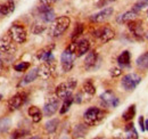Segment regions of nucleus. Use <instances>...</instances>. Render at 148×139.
Here are the masks:
<instances>
[{
	"label": "nucleus",
	"mask_w": 148,
	"mask_h": 139,
	"mask_svg": "<svg viewBox=\"0 0 148 139\" xmlns=\"http://www.w3.org/2000/svg\"><path fill=\"white\" fill-rule=\"evenodd\" d=\"M1 98H2V96H1V95H0V100H1Z\"/></svg>",
	"instance_id": "nucleus-45"
},
{
	"label": "nucleus",
	"mask_w": 148,
	"mask_h": 139,
	"mask_svg": "<svg viewBox=\"0 0 148 139\" xmlns=\"http://www.w3.org/2000/svg\"><path fill=\"white\" fill-rule=\"evenodd\" d=\"M38 76H39V69L36 67V69L31 70V71L23 78V80H22V82H21V86H25V85H29V83L33 82Z\"/></svg>",
	"instance_id": "nucleus-20"
},
{
	"label": "nucleus",
	"mask_w": 148,
	"mask_h": 139,
	"mask_svg": "<svg viewBox=\"0 0 148 139\" xmlns=\"http://www.w3.org/2000/svg\"><path fill=\"white\" fill-rule=\"evenodd\" d=\"M138 16V12L136 10H129V12H125L123 14H121L120 16H117L116 18V22L120 23V24H124V23H129L131 21L136 19V17Z\"/></svg>",
	"instance_id": "nucleus-16"
},
{
	"label": "nucleus",
	"mask_w": 148,
	"mask_h": 139,
	"mask_svg": "<svg viewBox=\"0 0 148 139\" xmlns=\"http://www.w3.org/2000/svg\"><path fill=\"white\" fill-rule=\"evenodd\" d=\"M130 61H131V55H130V52L128 50H124L117 57V62L121 65H129Z\"/></svg>",
	"instance_id": "nucleus-28"
},
{
	"label": "nucleus",
	"mask_w": 148,
	"mask_h": 139,
	"mask_svg": "<svg viewBox=\"0 0 148 139\" xmlns=\"http://www.w3.org/2000/svg\"><path fill=\"white\" fill-rule=\"evenodd\" d=\"M58 125H59V120L58 119H51V120H49V121L46 123V125H45V129H46V131L48 132V133H55L56 130L58 129Z\"/></svg>",
	"instance_id": "nucleus-23"
},
{
	"label": "nucleus",
	"mask_w": 148,
	"mask_h": 139,
	"mask_svg": "<svg viewBox=\"0 0 148 139\" xmlns=\"http://www.w3.org/2000/svg\"><path fill=\"white\" fill-rule=\"evenodd\" d=\"M134 115H136V105H130L129 108L122 114V119L124 120V121H131V120H133V118H134Z\"/></svg>",
	"instance_id": "nucleus-25"
},
{
	"label": "nucleus",
	"mask_w": 148,
	"mask_h": 139,
	"mask_svg": "<svg viewBox=\"0 0 148 139\" xmlns=\"http://www.w3.org/2000/svg\"><path fill=\"white\" fill-rule=\"evenodd\" d=\"M104 115H105L104 111L99 109L98 107H90L84 112L83 120L87 125H96L104 119Z\"/></svg>",
	"instance_id": "nucleus-3"
},
{
	"label": "nucleus",
	"mask_w": 148,
	"mask_h": 139,
	"mask_svg": "<svg viewBox=\"0 0 148 139\" xmlns=\"http://www.w3.org/2000/svg\"><path fill=\"white\" fill-rule=\"evenodd\" d=\"M41 5H45V6H51L53 2H55L56 0H39Z\"/></svg>",
	"instance_id": "nucleus-40"
},
{
	"label": "nucleus",
	"mask_w": 148,
	"mask_h": 139,
	"mask_svg": "<svg viewBox=\"0 0 148 139\" xmlns=\"http://www.w3.org/2000/svg\"><path fill=\"white\" fill-rule=\"evenodd\" d=\"M87 132H88L87 124H77L75 125L73 130V137L74 138H83L86 137Z\"/></svg>",
	"instance_id": "nucleus-22"
},
{
	"label": "nucleus",
	"mask_w": 148,
	"mask_h": 139,
	"mask_svg": "<svg viewBox=\"0 0 148 139\" xmlns=\"http://www.w3.org/2000/svg\"><path fill=\"white\" fill-rule=\"evenodd\" d=\"M12 125V122L8 118H3V119H0V133H5L9 130Z\"/></svg>",
	"instance_id": "nucleus-29"
},
{
	"label": "nucleus",
	"mask_w": 148,
	"mask_h": 139,
	"mask_svg": "<svg viewBox=\"0 0 148 139\" xmlns=\"http://www.w3.org/2000/svg\"><path fill=\"white\" fill-rule=\"evenodd\" d=\"M0 66H1V56H0Z\"/></svg>",
	"instance_id": "nucleus-43"
},
{
	"label": "nucleus",
	"mask_w": 148,
	"mask_h": 139,
	"mask_svg": "<svg viewBox=\"0 0 148 139\" xmlns=\"http://www.w3.org/2000/svg\"><path fill=\"white\" fill-rule=\"evenodd\" d=\"M56 1H57V0H56Z\"/></svg>",
	"instance_id": "nucleus-46"
},
{
	"label": "nucleus",
	"mask_w": 148,
	"mask_h": 139,
	"mask_svg": "<svg viewBox=\"0 0 148 139\" xmlns=\"http://www.w3.org/2000/svg\"><path fill=\"white\" fill-rule=\"evenodd\" d=\"M27 113H29V115L31 116L32 121L34 122V123H39V122L42 120V112L40 111V108L37 107V106H31V107H29Z\"/></svg>",
	"instance_id": "nucleus-19"
},
{
	"label": "nucleus",
	"mask_w": 148,
	"mask_h": 139,
	"mask_svg": "<svg viewBox=\"0 0 148 139\" xmlns=\"http://www.w3.org/2000/svg\"><path fill=\"white\" fill-rule=\"evenodd\" d=\"M81 97H82L81 94H77V95L75 96V98H74V102H75V103H81V100H82Z\"/></svg>",
	"instance_id": "nucleus-41"
},
{
	"label": "nucleus",
	"mask_w": 148,
	"mask_h": 139,
	"mask_svg": "<svg viewBox=\"0 0 148 139\" xmlns=\"http://www.w3.org/2000/svg\"><path fill=\"white\" fill-rule=\"evenodd\" d=\"M146 7H148V0H139L138 2H136L134 5H133V10H136V12H140V10H143V9H145Z\"/></svg>",
	"instance_id": "nucleus-33"
},
{
	"label": "nucleus",
	"mask_w": 148,
	"mask_h": 139,
	"mask_svg": "<svg viewBox=\"0 0 148 139\" xmlns=\"http://www.w3.org/2000/svg\"><path fill=\"white\" fill-rule=\"evenodd\" d=\"M13 38L7 32L5 35L0 38V52H10L15 50L14 43H13Z\"/></svg>",
	"instance_id": "nucleus-9"
},
{
	"label": "nucleus",
	"mask_w": 148,
	"mask_h": 139,
	"mask_svg": "<svg viewBox=\"0 0 148 139\" xmlns=\"http://www.w3.org/2000/svg\"><path fill=\"white\" fill-rule=\"evenodd\" d=\"M136 65L138 66V69L148 71V52H144L143 55H140L137 61H136Z\"/></svg>",
	"instance_id": "nucleus-21"
},
{
	"label": "nucleus",
	"mask_w": 148,
	"mask_h": 139,
	"mask_svg": "<svg viewBox=\"0 0 148 139\" xmlns=\"http://www.w3.org/2000/svg\"><path fill=\"white\" fill-rule=\"evenodd\" d=\"M26 102V94L24 92H18L16 95H14L9 100H8V106L12 111L18 109L22 105Z\"/></svg>",
	"instance_id": "nucleus-11"
},
{
	"label": "nucleus",
	"mask_w": 148,
	"mask_h": 139,
	"mask_svg": "<svg viewBox=\"0 0 148 139\" xmlns=\"http://www.w3.org/2000/svg\"><path fill=\"white\" fill-rule=\"evenodd\" d=\"M146 38H147V39H148V32H147V33H146Z\"/></svg>",
	"instance_id": "nucleus-44"
},
{
	"label": "nucleus",
	"mask_w": 148,
	"mask_h": 139,
	"mask_svg": "<svg viewBox=\"0 0 148 139\" xmlns=\"http://www.w3.org/2000/svg\"><path fill=\"white\" fill-rule=\"evenodd\" d=\"M15 9V3L13 0H7L5 3L0 5V16H7L12 14Z\"/></svg>",
	"instance_id": "nucleus-18"
},
{
	"label": "nucleus",
	"mask_w": 148,
	"mask_h": 139,
	"mask_svg": "<svg viewBox=\"0 0 148 139\" xmlns=\"http://www.w3.org/2000/svg\"><path fill=\"white\" fill-rule=\"evenodd\" d=\"M71 24V19L69 16H60V17L56 18L50 28V35L57 38L63 34L70 26Z\"/></svg>",
	"instance_id": "nucleus-2"
},
{
	"label": "nucleus",
	"mask_w": 148,
	"mask_h": 139,
	"mask_svg": "<svg viewBox=\"0 0 148 139\" xmlns=\"http://www.w3.org/2000/svg\"><path fill=\"white\" fill-rule=\"evenodd\" d=\"M45 29H46V26H45V25L34 24V26H33L32 31H33V33H34V34H39V33H41L42 31H45Z\"/></svg>",
	"instance_id": "nucleus-38"
},
{
	"label": "nucleus",
	"mask_w": 148,
	"mask_h": 139,
	"mask_svg": "<svg viewBox=\"0 0 148 139\" xmlns=\"http://www.w3.org/2000/svg\"><path fill=\"white\" fill-rule=\"evenodd\" d=\"M125 132H127V138H134V139H138V133L133 127L132 123H129L127 127H125Z\"/></svg>",
	"instance_id": "nucleus-30"
},
{
	"label": "nucleus",
	"mask_w": 148,
	"mask_h": 139,
	"mask_svg": "<svg viewBox=\"0 0 148 139\" xmlns=\"http://www.w3.org/2000/svg\"><path fill=\"white\" fill-rule=\"evenodd\" d=\"M51 62H43L39 69V76L43 80H47L50 75H51V71H53V67H51Z\"/></svg>",
	"instance_id": "nucleus-15"
},
{
	"label": "nucleus",
	"mask_w": 148,
	"mask_h": 139,
	"mask_svg": "<svg viewBox=\"0 0 148 139\" xmlns=\"http://www.w3.org/2000/svg\"><path fill=\"white\" fill-rule=\"evenodd\" d=\"M27 135V131L25 130H15L12 135V138H23Z\"/></svg>",
	"instance_id": "nucleus-35"
},
{
	"label": "nucleus",
	"mask_w": 148,
	"mask_h": 139,
	"mask_svg": "<svg viewBox=\"0 0 148 139\" xmlns=\"http://www.w3.org/2000/svg\"><path fill=\"white\" fill-rule=\"evenodd\" d=\"M113 13H114L113 7H106L103 10H100L99 13L92 15L90 17V19L92 22H95V23H101V22H104V21H106V19H108V18L111 17L112 15H113Z\"/></svg>",
	"instance_id": "nucleus-12"
},
{
	"label": "nucleus",
	"mask_w": 148,
	"mask_h": 139,
	"mask_svg": "<svg viewBox=\"0 0 148 139\" xmlns=\"http://www.w3.org/2000/svg\"><path fill=\"white\" fill-rule=\"evenodd\" d=\"M114 1H116V0H98L97 3H96V7L97 8H103V7H106L107 5H110Z\"/></svg>",
	"instance_id": "nucleus-36"
},
{
	"label": "nucleus",
	"mask_w": 148,
	"mask_h": 139,
	"mask_svg": "<svg viewBox=\"0 0 148 139\" xmlns=\"http://www.w3.org/2000/svg\"><path fill=\"white\" fill-rule=\"evenodd\" d=\"M139 125H140V129L141 131H146V125H145V120L143 116L139 118Z\"/></svg>",
	"instance_id": "nucleus-39"
},
{
	"label": "nucleus",
	"mask_w": 148,
	"mask_h": 139,
	"mask_svg": "<svg viewBox=\"0 0 148 139\" xmlns=\"http://www.w3.org/2000/svg\"><path fill=\"white\" fill-rule=\"evenodd\" d=\"M97 61H98V55L97 52L92 50V52H89L88 55L86 56V59H84V67L87 70H92L96 64H97Z\"/></svg>",
	"instance_id": "nucleus-17"
},
{
	"label": "nucleus",
	"mask_w": 148,
	"mask_h": 139,
	"mask_svg": "<svg viewBox=\"0 0 148 139\" xmlns=\"http://www.w3.org/2000/svg\"><path fill=\"white\" fill-rule=\"evenodd\" d=\"M29 67H30V63L29 62H22V63H18V64H16L14 66L15 71H17V72H24Z\"/></svg>",
	"instance_id": "nucleus-34"
},
{
	"label": "nucleus",
	"mask_w": 148,
	"mask_h": 139,
	"mask_svg": "<svg viewBox=\"0 0 148 139\" xmlns=\"http://www.w3.org/2000/svg\"><path fill=\"white\" fill-rule=\"evenodd\" d=\"M83 91H84L86 94H88V95H95L96 88H95L93 83L90 80H88V81H86V82L83 83Z\"/></svg>",
	"instance_id": "nucleus-32"
},
{
	"label": "nucleus",
	"mask_w": 148,
	"mask_h": 139,
	"mask_svg": "<svg viewBox=\"0 0 148 139\" xmlns=\"http://www.w3.org/2000/svg\"><path fill=\"white\" fill-rule=\"evenodd\" d=\"M140 81H141L140 75H138L137 73H129L124 75V78L121 81V85L125 91H133L137 88V86L140 83Z\"/></svg>",
	"instance_id": "nucleus-6"
},
{
	"label": "nucleus",
	"mask_w": 148,
	"mask_h": 139,
	"mask_svg": "<svg viewBox=\"0 0 148 139\" xmlns=\"http://www.w3.org/2000/svg\"><path fill=\"white\" fill-rule=\"evenodd\" d=\"M38 58L42 62H50L53 59V54L50 49H42L38 52Z\"/></svg>",
	"instance_id": "nucleus-26"
},
{
	"label": "nucleus",
	"mask_w": 148,
	"mask_h": 139,
	"mask_svg": "<svg viewBox=\"0 0 148 139\" xmlns=\"http://www.w3.org/2000/svg\"><path fill=\"white\" fill-rule=\"evenodd\" d=\"M100 100L105 107H117L120 104L119 98L112 92L111 90H107L100 95Z\"/></svg>",
	"instance_id": "nucleus-7"
},
{
	"label": "nucleus",
	"mask_w": 148,
	"mask_h": 139,
	"mask_svg": "<svg viewBox=\"0 0 148 139\" xmlns=\"http://www.w3.org/2000/svg\"><path fill=\"white\" fill-rule=\"evenodd\" d=\"M83 33V24H81V23H77L76 24V26L74 28V31L72 35H71V39H72V41H75L80 35Z\"/></svg>",
	"instance_id": "nucleus-31"
},
{
	"label": "nucleus",
	"mask_w": 148,
	"mask_h": 139,
	"mask_svg": "<svg viewBox=\"0 0 148 139\" xmlns=\"http://www.w3.org/2000/svg\"><path fill=\"white\" fill-rule=\"evenodd\" d=\"M59 107V98L56 97H51L47 100V103L43 106V114L45 116H53L57 112Z\"/></svg>",
	"instance_id": "nucleus-8"
},
{
	"label": "nucleus",
	"mask_w": 148,
	"mask_h": 139,
	"mask_svg": "<svg viewBox=\"0 0 148 139\" xmlns=\"http://www.w3.org/2000/svg\"><path fill=\"white\" fill-rule=\"evenodd\" d=\"M76 43L73 41L64 52L60 56V64H62V67L64 70V72H69L71 71L72 67L74 65V61L76 58V54H75V50H76Z\"/></svg>",
	"instance_id": "nucleus-1"
},
{
	"label": "nucleus",
	"mask_w": 148,
	"mask_h": 139,
	"mask_svg": "<svg viewBox=\"0 0 148 139\" xmlns=\"http://www.w3.org/2000/svg\"><path fill=\"white\" fill-rule=\"evenodd\" d=\"M129 25V30L130 32L134 36L137 38H143L144 36V28H143V23L140 21H137V19H133L128 23Z\"/></svg>",
	"instance_id": "nucleus-13"
},
{
	"label": "nucleus",
	"mask_w": 148,
	"mask_h": 139,
	"mask_svg": "<svg viewBox=\"0 0 148 139\" xmlns=\"http://www.w3.org/2000/svg\"><path fill=\"white\" fill-rule=\"evenodd\" d=\"M89 49H90V42H89V40H87V39L80 40L76 43V50H75L76 57H81V56L86 55L87 52H89Z\"/></svg>",
	"instance_id": "nucleus-14"
},
{
	"label": "nucleus",
	"mask_w": 148,
	"mask_h": 139,
	"mask_svg": "<svg viewBox=\"0 0 148 139\" xmlns=\"http://www.w3.org/2000/svg\"><path fill=\"white\" fill-rule=\"evenodd\" d=\"M93 35H95V36H97V38H99V39H100V41H101L103 43H106V42L111 41L112 39L114 38L115 32L112 30L111 28L106 26V28H103V29H99V30L95 31Z\"/></svg>",
	"instance_id": "nucleus-10"
},
{
	"label": "nucleus",
	"mask_w": 148,
	"mask_h": 139,
	"mask_svg": "<svg viewBox=\"0 0 148 139\" xmlns=\"http://www.w3.org/2000/svg\"><path fill=\"white\" fill-rule=\"evenodd\" d=\"M73 102H74V98L72 97V95L69 96V97H66V98L64 99V103L62 105L60 109H59V113H60V114H65V113L70 109V107H71V105H72Z\"/></svg>",
	"instance_id": "nucleus-27"
},
{
	"label": "nucleus",
	"mask_w": 148,
	"mask_h": 139,
	"mask_svg": "<svg viewBox=\"0 0 148 139\" xmlns=\"http://www.w3.org/2000/svg\"><path fill=\"white\" fill-rule=\"evenodd\" d=\"M110 74H111L112 78H117V76H120L122 74V70L120 67H113L110 71Z\"/></svg>",
	"instance_id": "nucleus-37"
},
{
	"label": "nucleus",
	"mask_w": 148,
	"mask_h": 139,
	"mask_svg": "<svg viewBox=\"0 0 148 139\" xmlns=\"http://www.w3.org/2000/svg\"><path fill=\"white\" fill-rule=\"evenodd\" d=\"M40 14H41V18H42L46 23H51V22H54V21L56 19L55 12H54L51 8L47 9V10H45V12L40 13Z\"/></svg>",
	"instance_id": "nucleus-24"
},
{
	"label": "nucleus",
	"mask_w": 148,
	"mask_h": 139,
	"mask_svg": "<svg viewBox=\"0 0 148 139\" xmlns=\"http://www.w3.org/2000/svg\"><path fill=\"white\" fill-rule=\"evenodd\" d=\"M76 87V80L75 79H70L67 82H63L58 85L56 88V96L59 99H65L66 97L71 96L73 90Z\"/></svg>",
	"instance_id": "nucleus-4"
},
{
	"label": "nucleus",
	"mask_w": 148,
	"mask_h": 139,
	"mask_svg": "<svg viewBox=\"0 0 148 139\" xmlns=\"http://www.w3.org/2000/svg\"><path fill=\"white\" fill-rule=\"evenodd\" d=\"M8 33L10 34L14 42H16V43H24L26 41V38H27L26 30L24 29V26L18 25V24H13L9 28Z\"/></svg>",
	"instance_id": "nucleus-5"
},
{
	"label": "nucleus",
	"mask_w": 148,
	"mask_h": 139,
	"mask_svg": "<svg viewBox=\"0 0 148 139\" xmlns=\"http://www.w3.org/2000/svg\"><path fill=\"white\" fill-rule=\"evenodd\" d=\"M145 125H146V130L148 131V120H146V121H145Z\"/></svg>",
	"instance_id": "nucleus-42"
}]
</instances>
